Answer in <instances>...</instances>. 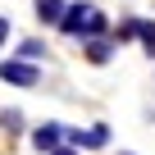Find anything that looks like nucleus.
I'll return each mask as SVG.
<instances>
[{"instance_id":"obj_1","label":"nucleus","mask_w":155,"mask_h":155,"mask_svg":"<svg viewBox=\"0 0 155 155\" xmlns=\"http://www.w3.org/2000/svg\"><path fill=\"white\" fill-rule=\"evenodd\" d=\"M0 78L14 82V87H37V82H41L37 64H23V59H0Z\"/></svg>"},{"instance_id":"obj_2","label":"nucleus","mask_w":155,"mask_h":155,"mask_svg":"<svg viewBox=\"0 0 155 155\" xmlns=\"http://www.w3.org/2000/svg\"><path fill=\"white\" fill-rule=\"evenodd\" d=\"M68 141H73V146H82V150H101V146L110 141V128H105V123H96V128H87V132H82V128H73Z\"/></svg>"},{"instance_id":"obj_3","label":"nucleus","mask_w":155,"mask_h":155,"mask_svg":"<svg viewBox=\"0 0 155 155\" xmlns=\"http://www.w3.org/2000/svg\"><path fill=\"white\" fill-rule=\"evenodd\" d=\"M64 137H68V132H64V128H59V123H41V128H37V132H32V146H37V150H50V155H55V150H59V141H64Z\"/></svg>"},{"instance_id":"obj_4","label":"nucleus","mask_w":155,"mask_h":155,"mask_svg":"<svg viewBox=\"0 0 155 155\" xmlns=\"http://www.w3.org/2000/svg\"><path fill=\"white\" fill-rule=\"evenodd\" d=\"M87 14H91V5H68V9H64V18H59V32L78 37V32H82V23H87Z\"/></svg>"},{"instance_id":"obj_5","label":"nucleus","mask_w":155,"mask_h":155,"mask_svg":"<svg viewBox=\"0 0 155 155\" xmlns=\"http://www.w3.org/2000/svg\"><path fill=\"white\" fill-rule=\"evenodd\" d=\"M64 9H68L64 0H37V18H41V23H59Z\"/></svg>"},{"instance_id":"obj_6","label":"nucleus","mask_w":155,"mask_h":155,"mask_svg":"<svg viewBox=\"0 0 155 155\" xmlns=\"http://www.w3.org/2000/svg\"><path fill=\"white\" fill-rule=\"evenodd\" d=\"M110 55H114V41H105V37L101 41H87V59L91 64H110Z\"/></svg>"},{"instance_id":"obj_7","label":"nucleus","mask_w":155,"mask_h":155,"mask_svg":"<svg viewBox=\"0 0 155 155\" xmlns=\"http://www.w3.org/2000/svg\"><path fill=\"white\" fill-rule=\"evenodd\" d=\"M0 128H5V132H18L23 128V114L18 110H5V114H0Z\"/></svg>"},{"instance_id":"obj_8","label":"nucleus","mask_w":155,"mask_h":155,"mask_svg":"<svg viewBox=\"0 0 155 155\" xmlns=\"http://www.w3.org/2000/svg\"><path fill=\"white\" fill-rule=\"evenodd\" d=\"M137 37H141L146 55H155V23H141V28H137Z\"/></svg>"},{"instance_id":"obj_9","label":"nucleus","mask_w":155,"mask_h":155,"mask_svg":"<svg viewBox=\"0 0 155 155\" xmlns=\"http://www.w3.org/2000/svg\"><path fill=\"white\" fill-rule=\"evenodd\" d=\"M18 55H23V59H41V55H46V46H41V41H23V46H18Z\"/></svg>"},{"instance_id":"obj_10","label":"nucleus","mask_w":155,"mask_h":155,"mask_svg":"<svg viewBox=\"0 0 155 155\" xmlns=\"http://www.w3.org/2000/svg\"><path fill=\"white\" fill-rule=\"evenodd\" d=\"M5 41H9V18L0 14V46H5Z\"/></svg>"},{"instance_id":"obj_11","label":"nucleus","mask_w":155,"mask_h":155,"mask_svg":"<svg viewBox=\"0 0 155 155\" xmlns=\"http://www.w3.org/2000/svg\"><path fill=\"white\" fill-rule=\"evenodd\" d=\"M55 155H78V150H73V146H59V150H55Z\"/></svg>"}]
</instances>
